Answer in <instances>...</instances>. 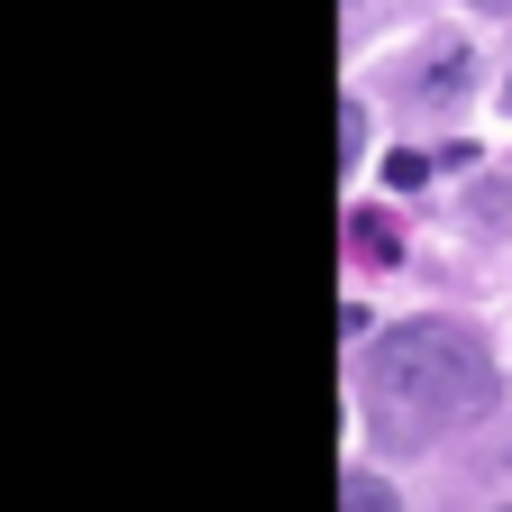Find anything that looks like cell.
Segmentation results:
<instances>
[{
	"mask_svg": "<svg viewBox=\"0 0 512 512\" xmlns=\"http://www.w3.org/2000/svg\"><path fill=\"white\" fill-rule=\"evenodd\" d=\"M348 247L366 256V266H403V229L384 220V211H357V220H348Z\"/></svg>",
	"mask_w": 512,
	"mask_h": 512,
	"instance_id": "obj_2",
	"label": "cell"
},
{
	"mask_svg": "<svg viewBox=\"0 0 512 512\" xmlns=\"http://www.w3.org/2000/svg\"><path fill=\"white\" fill-rule=\"evenodd\" d=\"M366 403L375 430L394 448H421L439 430H458L494 403V357L476 330L458 320H403V330H375L366 348Z\"/></svg>",
	"mask_w": 512,
	"mask_h": 512,
	"instance_id": "obj_1",
	"label": "cell"
},
{
	"mask_svg": "<svg viewBox=\"0 0 512 512\" xmlns=\"http://www.w3.org/2000/svg\"><path fill=\"white\" fill-rule=\"evenodd\" d=\"M476 10H512V0H476Z\"/></svg>",
	"mask_w": 512,
	"mask_h": 512,
	"instance_id": "obj_5",
	"label": "cell"
},
{
	"mask_svg": "<svg viewBox=\"0 0 512 512\" xmlns=\"http://www.w3.org/2000/svg\"><path fill=\"white\" fill-rule=\"evenodd\" d=\"M339 512H403V503H394V485H384V476L348 467V476H339Z\"/></svg>",
	"mask_w": 512,
	"mask_h": 512,
	"instance_id": "obj_3",
	"label": "cell"
},
{
	"mask_svg": "<svg viewBox=\"0 0 512 512\" xmlns=\"http://www.w3.org/2000/svg\"><path fill=\"white\" fill-rule=\"evenodd\" d=\"M384 183H403V192H421V183H430V156H412V147H403V156H384Z\"/></svg>",
	"mask_w": 512,
	"mask_h": 512,
	"instance_id": "obj_4",
	"label": "cell"
}]
</instances>
